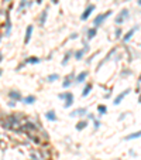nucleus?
I'll return each instance as SVG.
<instances>
[{
	"label": "nucleus",
	"instance_id": "obj_1",
	"mask_svg": "<svg viewBox=\"0 0 141 160\" xmlns=\"http://www.w3.org/2000/svg\"><path fill=\"white\" fill-rule=\"evenodd\" d=\"M111 14H113V11H111V10H107V11H104V13L96 14V17L93 19V23H92V24H93L92 27H96V28H99L100 26H103V23L107 20Z\"/></svg>",
	"mask_w": 141,
	"mask_h": 160
},
{
	"label": "nucleus",
	"instance_id": "obj_2",
	"mask_svg": "<svg viewBox=\"0 0 141 160\" xmlns=\"http://www.w3.org/2000/svg\"><path fill=\"white\" fill-rule=\"evenodd\" d=\"M11 30H13V23H11L10 14H7L6 19L2 23V36L3 37H10L11 36Z\"/></svg>",
	"mask_w": 141,
	"mask_h": 160
},
{
	"label": "nucleus",
	"instance_id": "obj_3",
	"mask_svg": "<svg viewBox=\"0 0 141 160\" xmlns=\"http://www.w3.org/2000/svg\"><path fill=\"white\" fill-rule=\"evenodd\" d=\"M128 19H130V10H128V9H123V10H120L119 14L116 16L114 23H116V26H121V24H124L126 21H128Z\"/></svg>",
	"mask_w": 141,
	"mask_h": 160
},
{
	"label": "nucleus",
	"instance_id": "obj_4",
	"mask_svg": "<svg viewBox=\"0 0 141 160\" xmlns=\"http://www.w3.org/2000/svg\"><path fill=\"white\" fill-rule=\"evenodd\" d=\"M95 10H96V6H95L93 3H89L86 7H85V10L82 11V14H81V21H87V20H89V17L93 14Z\"/></svg>",
	"mask_w": 141,
	"mask_h": 160
},
{
	"label": "nucleus",
	"instance_id": "obj_5",
	"mask_svg": "<svg viewBox=\"0 0 141 160\" xmlns=\"http://www.w3.org/2000/svg\"><path fill=\"white\" fill-rule=\"evenodd\" d=\"M137 30H138V26H134V27H131L126 34H123V37H121V43H123V45H127V44L130 43L131 38L134 37V34H135Z\"/></svg>",
	"mask_w": 141,
	"mask_h": 160
},
{
	"label": "nucleus",
	"instance_id": "obj_6",
	"mask_svg": "<svg viewBox=\"0 0 141 160\" xmlns=\"http://www.w3.org/2000/svg\"><path fill=\"white\" fill-rule=\"evenodd\" d=\"M75 75L76 74L72 71V72H69L68 75H65L64 80H62V88H65V89H68V88H70L72 85H74V81H75Z\"/></svg>",
	"mask_w": 141,
	"mask_h": 160
},
{
	"label": "nucleus",
	"instance_id": "obj_7",
	"mask_svg": "<svg viewBox=\"0 0 141 160\" xmlns=\"http://www.w3.org/2000/svg\"><path fill=\"white\" fill-rule=\"evenodd\" d=\"M89 112L87 110V108H85V106H81V108H76V109H74V110H70L69 112V116L70 118H85L86 116V114Z\"/></svg>",
	"mask_w": 141,
	"mask_h": 160
},
{
	"label": "nucleus",
	"instance_id": "obj_8",
	"mask_svg": "<svg viewBox=\"0 0 141 160\" xmlns=\"http://www.w3.org/2000/svg\"><path fill=\"white\" fill-rule=\"evenodd\" d=\"M7 97H9V99L14 101V102H21V99H23V93H21V91H18V89H10L9 92H7Z\"/></svg>",
	"mask_w": 141,
	"mask_h": 160
},
{
	"label": "nucleus",
	"instance_id": "obj_9",
	"mask_svg": "<svg viewBox=\"0 0 141 160\" xmlns=\"http://www.w3.org/2000/svg\"><path fill=\"white\" fill-rule=\"evenodd\" d=\"M48 11H50V6H47L42 11H40V16H38V26H40V27H44V26H45V23H47Z\"/></svg>",
	"mask_w": 141,
	"mask_h": 160
},
{
	"label": "nucleus",
	"instance_id": "obj_10",
	"mask_svg": "<svg viewBox=\"0 0 141 160\" xmlns=\"http://www.w3.org/2000/svg\"><path fill=\"white\" fill-rule=\"evenodd\" d=\"M64 102V108L65 109H69V108L74 106V102H75V95L72 92H69V91H66V97H65V99L62 101Z\"/></svg>",
	"mask_w": 141,
	"mask_h": 160
},
{
	"label": "nucleus",
	"instance_id": "obj_11",
	"mask_svg": "<svg viewBox=\"0 0 141 160\" xmlns=\"http://www.w3.org/2000/svg\"><path fill=\"white\" fill-rule=\"evenodd\" d=\"M87 77H89V71H87V70L81 71V72H79V74H76V75H75V81H74V84H76V85H79V84H83V82H86Z\"/></svg>",
	"mask_w": 141,
	"mask_h": 160
},
{
	"label": "nucleus",
	"instance_id": "obj_12",
	"mask_svg": "<svg viewBox=\"0 0 141 160\" xmlns=\"http://www.w3.org/2000/svg\"><path fill=\"white\" fill-rule=\"evenodd\" d=\"M130 92H131V88H127V89H124L123 92L119 93L117 97H116V98L113 99V105H114V106H119V105H120V103L123 102V99H124V98L127 97V95H128Z\"/></svg>",
	"mask_w": 141,
	"mask_h": 160
},
{
	"label": "nucleus",
	"instance_id": "obj_13",
	"mask_svg": "<svg viewBox=\"0 0 141 160\" xmlns=\"http://www.w3.org/2000/svg\"><path fill=\"white\" fill-rule=\"evenodd\" d=\"M98 36V28L96 27H89V28H85V40L91 41L93 38H96Z\"/></svg>",
	"mask_w": 141,
	"mask_h": 160
},
{
	"label": "nucleus",
	"instance_id": "obj_14",
	"mask_svg": "<svg viewBox=\"0 0 141 160\" xmlns=\"http://www.w3.org/2000/svg\"><path fill=\"white\" fill-rule=\"evenodd\" d=\"M33 33H34V26L33 24H28V26L26 27V34H24V45H28V44H30Z\"/></svg>",
	"mask_w": 141,
	"mask_h": 160
},
{
	"label": "nucleus",
	"instance_id": "obj_15",
	"mask_svg": "<svg viewBox=\"0 0 141 160\" xmlns=\"http://www.w3.org/2000/svg\"><path fill=\"white\" fill-rule=\"evenodd\" d=\"M41 61H42V58L35 57V55H30V57L24 58V63L27 65H38V64H41Z\"/></svg>",
	"mask_w": 141,
	"mask_h": 160
},
{
	"label": "nucleus",
	"instance_id": "obj_16",
	"mask_svg": "<svg viewBox=\"0 0 141 160\" xmlns=\"http://www.w3.org/2000/svg\"><path fill=\"white\" fill-rule=\"evenodd\" d=\"M89 126V120L86 119V118H82V119L78 120V123L75 125V129L78 130V132H82L83 129H86V128Z\"/></svg>",
	"mask_w": 141,
	"mask_h": 160
},
{
	"label": "nucleus",
	"instance_id": "obj_17",
	"mask_svg": "<svg viewBox=\"0 0 141 160\" xmlns=\"http://www.w3.org/2000/svg\"><path fill=\"white\" fill-rule=\"evenodd\" d=\"M72 57H74V50H68L66 53L64 54V58H62V61H61V65H62V67H66Z\"/></svg>",
	"mask_w": 141,
	"mask_h": 160
},
{
	"label": "nucleus",
	"instance_id": "obj_18",
	"mask_svg": "<svg viewBox=\"0 0 141 160\" xmlns=\"http://www.w3.org/2000/svg\"><path fill=\"white\" fill-rule=\"evenodd\" d=\"M92 89H93V84H92V82H86V84H85V87H83V89H82V92H81V97L82 98L89 97V93L92 92Z\"/></svg>",
	"mask_w": 141,
	"mask_h": 160
},
{
	"label": "nucleus",
	"instance_id": "obj_19",
	"mask_svg": "<svg viewBox=\"0 0 141 160\" xmlns=\"http://www.w3.org/2000/svg\"><path fill=\"white\" fill-rule=\"evenodd\" d=\"M45 119L48 120V122H57L58 120V116H57V112H55L54 109H50L45 112Z\"/></svg>",
	"mask_w": 141,
	"mask_h": 160
},
{
	"label": "nucleus",
	"instance_id": "obj_20",
	"mask_svg": "<svg viewBox=\"0 0 141 160\" xmlns=\"http://www.w3.org/2000/svg\"><path fill=\"white\" fill-rule=\"evenodd\" d=\"M21 102H23L24 105H34V103L37 102V97H35V95H27V97H23Z\"/></svg>",
	"mask_w": 141,
	"mask_h": 160
},
{
	"label": "nucleus",
	"instance_id": "obj_21",
	"mask_svg": "<svg viewBox=\"0 0 141 160\" xmlns=\"http://www.w3.org/2000/svg\"><path fill=\"white\" fill-rule=\"evenodd\" d=\"M85 55H86V51H85L83 48H79V50L74 51V58L76 61H82L85 58Z\"/></svg>",
	"mask_w": 141,
	"mask_h": 160
},
{
	"label": "nucleus",
	"instance_id": "obj_22",
	"mask_svg": "<svg viewBox=\"0 0 141 160\" xmlns=\"http://www.w3.org/2000/svg\"><path fill=\"white\" fill-rule=\"evenodd\" d=\"M119 75H120V78H123V80H124V78H128V77H131V75H133V71H131L130 68L124 67V68H121V71H120V74H119Z\"/></svg>",
	"mask_w": 141,
	"mask_h": 160
},
{
	"label": "nucleus",
	"instance_id": "obj_23",
	"mask_svg": "<svg viewBox=\"0 0 141 160\" xmlns=\"http://www.w3.org/2000/svg\"><path fill=\"white\" fill-rule=\"evenodd\" d=\"M141 137V129L137 130V132H133V133L127 135V136H124V140H135V139H140Z\"/></svg>",
	"mask_w": 141,
	"mask_h": 160
},
{
	"label": "nucleus",
	"instance_id": "obj_24",
	"mask_svg": "<svg viewBox=\"0 0 141 160\" xmlns=\"http://www.w3.org/2000/svg\"><path fill=\"white\" fill-rule=\"evenodd\" d=\"M96 110H98V114L100 115V116H103V115H107L109 109L106 105H103V103H100V105H98V108H96Z\"/></svg>",
	"mask_w": 141,
	"mask_h": 160
},
{
	"label": "nucleus",
	"instance_id": "obj_25",
	"mask_svg": "<svg viewBox=\"0 0 141 160\" xmlns=\"http://www.w3.org/2000/svg\"><path fill=\"white\" fill-rule=\"evenodd\" d=\"M27 3H28V0H20V2H18V6H17V11H18V13H23V10L27 9Z\"/></svg>",
	"mask_w": 141,
	"mask_h": 160
},
{
	"label": "nucleus",
	"instance_id": "obj_26",
	"mask_svg": "<svg viewBox=\"0 0 141 160\" xmlns=\"http://www.w3.org/2000/svg\"><path fill=\"white\" fill-rule=\"evenodd\" d=\"M59 74H57V72H54V74H50V75H48L47 77V82H55V81H58L59 80Z\"/></svg>",
	"mask_w": 141,
	"mask_h": 160
},
{
	"label": "nucleus",
	"instance_id": "obj_27",
	"mask_svg": "<svg viewBox=\"0 0 141 160\" xmlns=\"http://www.w3.org/2000/svg\"><path fill=\"white\" fill-rule=\"evenodd\" d=\"M123 37V30H121V27L120 26H117V28L114 30V38H121Z\"/></svg>",
	"mask_w": 141,
	"mask_h": 160
},
{
	"label": "nucleus",
	"instance_id": "obj_28",
	"mask_svg": "<svg viewBox=\"0 0 141 160\" xmlns=\"http://www.w3.org/2000/svg\"><path fill=\"white\" fill-rule=\"evenodd\" d=\"M99 54H100V51H96V53H95V54H92L91 57H89V58H87V60H86V64H87V65H91V64L93 63V60H95V58H96V57H98Z\"/></svg>",
	"mask_w": 141,
	"mask_h": 160
},
{
	"label": "nucleus",
	"instance_id": "obj_29",
	"mask_svg": "<svg viewBox=\"0 0 141 160\" xmlns=\"http://www.w3.org/2000/svg\"><path fill=\"white\" fill-rule=\"evenodd\" d=\"M82 44H83V47H82V48H83V50L86 51V54H89V51H91V45H89V41H87V40H85V38H83V41H82Z\"/></svg>",
	"mask_w": 141,
	"mask_h": 160
},
{
	"label": "nucleus",
	"instance_id": "obj_30",
	"mask_svg": "<svg viewBox=\"0 0 141 160\" xmlns=\"http://www.w3.org/2000/svg\"><path fill=\"white\" fill-rule=\"evenodd\" d=\"M100 120H99V119H93V129L95 130H99V129H100Z\"/></svg>",
	"mask_w": 141,
	"mask_h": 160
},
{
	"label": "nucleus",
	"instance_id": "obj_31",
	"mask_svg": "<svg viewBox=\"0 0 141 160\" xmlns=\"http://www.w3.org/2000/svg\"><path fill=\"white\" fill-rule=\"evenodd\" d=\"M26 65H27V64H26V63H24V61H23V63H20V64H18V65H17L16 68H14V71H16V72H17V71H21L24 67H26Z\"/></svg>",
	"mask_w": 141,
	"mask_h": 160
},
{
	"label": "nucleus",
	"instance_id": "obj_32",
	"mask_svg": "<svg viewBox=\"0 0 141 160\" xmlns=\"http://www.w3.org/2000/svg\"><path fill=\"white\" fill-rule=\"evenodd\" d=\"M86 119L87 120H93V119H96V115L91 114V112H87V114H86Z\"/></svg>",
	"mask_w": 141,
	"mask_h": 160
},
{
	"label": "nucleus",
	"instance_id": "obj_33",
	"mask_svg": "<svg viewBox=\"0 0 141 160\" xmlns=\"http://www.w3.org/2000/svg\"><path fill=\"white\" fill-rule=\"evenodd\" d=\"M7 106H9V108H16V106H17V102H14V101L9 99V102H7Z\"/></svg>",
	"mask_w": 141,
	"mask_h": 160
},
{
	"label": "nucleus",
	"instance_id": "obj_34",
	"mask_svg": "<svg viewBox=\"0 0 141 160\" xmlns=\"http://www.w3.org/2000/svg\"><path fill=\"white\" fill-rule=\"evenodd\" d=\"M127 115H128V112H123V114L119 116V122H121V120H124L126 118H127Z\"/></svg>",
	"mask_w": 141,
	"mask_h": 160
},
{
	"label": "nucleus",
	"instance_id": "obj_35",
	"mask_svg": "<svg viewBox=\"0 0 141 160\" xmlns=\"http://www.w3.org/2000/svg\"><path fill=\"white\" fill-rule=\"evenodd\" d=\"M78 38H79V34L78 33H72L69 36V40H78Z\"/></svg>",
	"mask_w": 141,
	"mask_h": 160
},
{
	"label": "nucleus",
	"instance_id": "obj_36",
	"mask_svg": "<svg viewBox=\"0 0 141 160\" xmlns=\"http://www.w3.org/2000/svg\"><path fill=\"white\" fill-rule=\"evenodd\" d=\"M103 98H104V99H110V98H111V89H109V92L104 93Z\"/></svg>",
	"mask_w": 141,
	"mask_h": 160
},
{
	"label": "nucleus",
	"instance_id": "obj_37",
	"mask_svg": "<svg viewBox=\"0 0 141 160\" xmlns=\"http://www.w3.org/2000/svg\"><path fill=\"white\" fill-rule=\"evenodd\" d=\"M128 154H130L131 157H135V156H137V153H135V152H134V150H133V149H130V150H128Z\"/></svg>",
	"mask_w": 141,
	"mask_h": 160
},
{
	"label": "nucleus",
	"instance_id": "obj_38",
	"mask_svg": "<svg viewBox=\"0 0 141 160\" xmlns=\"http://www.w3.org/2000/svg\"><path fill=\"white\" fill-rule=\"evenodd\" d=\"M3 60H4V54L2 53V51H0V64L3 63Z\"/></svg>",
	"mask_w": 141,
	"mask_h": 160
},
{
	"label": "nucleus",
	"instance_id": "obj_39",
	"mask_svg": "<svg viewBox=\"0 0 141 160\" xmlns=\"http://www.w3.org/2000/svg\"><path fill=\"white\" fill-rule=\"evenodd\" d=\"M34 2H31V0H28V3H27V9H30V7H33Z\"/></svg>",
	"mask_w": 141,
	"mask_h": 160
},
{
	"label": "nucleus",
	"instance_id": "obj_40",
	"mask_svg": "<svg viewBox=\"0 0 141 160\" xmlns=\"http://www.w3.org/2000/svg\"><path fill=\"white\" fill-rule=\"evenodd\" d=\"M34 3H35V4H42L44 0H34Z\"/></svg>",
	"mask_w": 141,
	"mask_h": 160
},
{
	"label": "nucleus",
	"instance_id": "obj_41",
	"mask_svg": "<svg viewBox=\"0 0 141 160\" xmlns=\"http://www.w3.org/2000/svg\"><path fill=\"white\" fill-rule=\"evenodd\" d=\"M13 0H3V4H10Z\"/></svg>",
	"mask_w": 141,
	"mask_h": 160
},
{
	"label": "nucleus",
	"instance_id": "obj_42",
	"mask_svg": "<svg viewBox=\"0 0 141 160\" xmlns=\"http://www.w3.org/2000/svg\"><path fill=\"white\" fill-rule=\"evenodd\" d=\"M59 3V0H51V4H58Z\"/></svg>",
	"mask_w": 141,
	"mask_h": 160
},
{
	"label": "nucleus",
	"instance_id": "obj_43",
	"mask_svg": "<svg viewBox=\"0 0 141 160\" xmlns=\"http://www.w3.org/2000/svg\"><path fill=\"white\" fill-rule=\"evenodd\" d=\"M138 103H140V105H141V92L138 93Z\"/></svg>",
	"mask_w": 141,
	"mask_h": 160
},
{
	"label": "nucleus",
	"instance_id": "obj_44",
	"mask_svg": "<svg viewBox=\"0 0 141 160\" xmlns=\"http://www.w3.org/2000/svg\"><path fill=\"white\" fill-rule=\"evenodd\" d=\"M137 82H138V84H141V74H140V75H138V80H137Z\"/></svg>",
	"mask_w": 141,
	"mask_h": 160
},
{
	"label": "nucleus",
	"instance_id": "obj_45",
	"mask_svg": "<svg viewBox=\"0 0 141 160\" xmlns=\"http://www.w3.org/2000/svg\"><path fill=\"white\" fill-rule=\"evenodd\" d=\"M2 75H3V70H2V68H0V77H2Z\"/></svg>",
	"mask_w": 141,
	"mask_h": 160
},
{
	"label": "nucleus",
	"instance_id": "obj_46",
	"mask_svg": "<svg viewBox=\"0 0 141 160\" xmlns=\"http://www.w3.org/2000/svg\"><path fill=\"white\" fill-rule=\"evenodd\" d=\"M2 40H3V36H2V33H0V43H2Z\"/></svg>",
	"mask_w": 141,
	"mask_h": 160
},
{
	"label": "nucleus",
	"instance_id": "obj_47",
	"mask_svg": "<svg viewBox=\"0 0 141 160\" xmlns=\"http://www.w3.org/2000/svg\"><path fill=\"white\" fill-rule=\"evenodd\" d=\"M137 4L138 6H141V0H137Z\"/></svg>",
	"mask_w": 141,
	"mask_h": 160
},
{
	"label": "nucleus",
	"instance_id": "obj_48",
	"mask_svg": "<svg viewBox=\"0 0 141 160\" xmlns=\"http://www.w3.org/2000/svg\"><path fill=\"white\" fill-rule=\"evenodd\" d=\"M114 160H121V159H114Z\"/></svg>",
	"mask_w": 141,
	"mask_h": 160
}]
</instances>
